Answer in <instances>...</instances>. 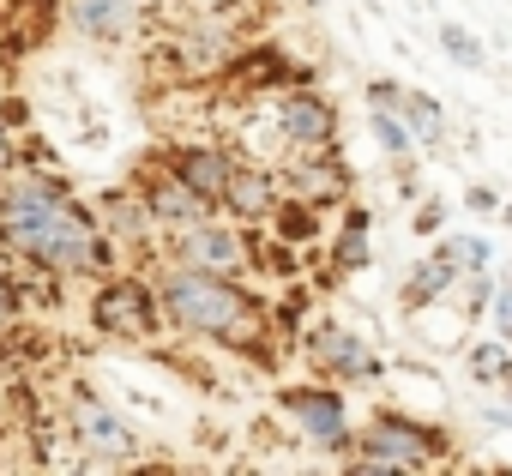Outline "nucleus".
Masks as SVG:
<instances>
[{
	"mask_svg": "<svg viewBox=\"0 0 512 476\" xmlns=\"http://www.w3.org/2000/svg\"><path fill=\"white\" fill-rule=\"evenodd\" d=\"M0 248L49 278H91L115 254L103 223L61 181L31 169H13L0 181Z\"/></svg>",
	"mask_w": 512,
	"mask_h": 476,
	"instance_id": "obj_1",
	"label": "nucleus"
},
{
	"mask_svg": "<svg viewBox=\"0 0 512 476\" xmlns=\"http://www.w3.org/2000/svg\"><path fill=\"white\" fill-rule=\"evenodd\" d=\"M157 302H163V320L193 332V338H211V344H260L266 338V314L235 278H217V272H193V266H169L157 278Z\"/></svg>",
	"mask_w": 512,
	"mask_h": 476,
	"instance_id": "obj_2",
	"label": "nucleus"
},
{
	"mask_svg": "<svg viewBox=\"0 0 512 476\" xmlns=\"http://www.w3.org/2000/svg\"><path fill=\"white\" fill-rule=\"evenodd\" d=\"M434 458H446V434H434L428 422H416L404 410H380L362 428L350 470L356 476H404V470H428Z\"/></svg>",
	"mask_w": 512,
	"mask_h": 476,
	"instance_id": "obj_3",
	"label": "nucleus"
},
{
	"mask_svg": "<svg viewBox=\"0 0 512 476\" xmlns=\"http://www.w3.org/2000/svg\"><path fill=\"white\" fill-rule=\"evenodd\" d=\"M91 320L115 344H151L163 332V302L145 278H103L91 296Z\"/></svg>",
	"mask_w": 512,
	"mask_h": 476,
	"instance_id": "obj_4",
	"label": "nucleus"
},
{
	"mask_svg": "<svg viewBox=\"0 0 512 476\" xmlns=\"http://www.w3.org/2000/svg\"><path fill=\"white\" fill-rule=\"evenodd\" d=\"M67 428H73V446L85 452V464H103V470L139 464V434L103 398H73L67 404Z\"/></svg>",
	"mask_w": 512,
	"mask_h": 476,
	"instance_id": "obj_5",
	"label": "nucleus"
},
{
	"mask_svg": "<svg viewBox=\"0 0 512 476\" xmlns=\"http://www.w3.org/2000/svg\"><path fill=\"white\" fill-rule=\"evenodd\" d=\"M175 266H193V272H217V278H241L253 266V248L235 223H217V217H199L187 229H175Z\"/></svg>",
	"mask_w": 512,
	"mask_h": 476,
	"instance_id": "obj_6",
	"label": "nucleus"
},
{
	"mask_svg": "<svg viewBox=\"0 0 512 476\" xmlns=\"http://www.w3.org/2000/svg\"><path fill=\"white\" fill-rule=\"evenodd\" d=\"M272 121H278V139L290 151H332V139H338V115L314 91H284Z\"/></svg>",
	"mask_w": 512,
	"mask_h": 476,
	"instance_id": "obj_7",
	"label": "nucleus"
},
{
	"mask_svg": "<svg viewBox=\"0 0 512 476\" xmlns=\"http://www.w3.org/2000/svg\"><path fill=\"white\" fill-rule=\"evenodd\" d=\"M284 410H290V422H296L314 446H326V452H350V404H344V392L302 386V392L284 398Z\"/></svg>",
	"mask_w": 512,
	"mask_h": 476,
	"instance_id": "obj_8",
	"label": "nucleus"
},
{
	"mask_svg": "<svg viewBox=\"0 0 512 476\" xmlns=\"http://www.w3.org/2000/svg\"><path fill=\"white\" fill-rule=\"evenodd\" d=\"M139 199H145V211H151V223H157V229H169V235L217 211V205H211L205 193H193V187H187V181H181V175H175L169 163H163L157 175H145V181H139Z\"/></svg>",
	"mask_w": 512,
	"mask_h": 476,
	"instance_id": "obj_9",
	"label": "nucleus"
},
{
	"mask_svg": "<svg viewBox=\"0 0 512 476\" xmlns=\"http://www.w3.org/2000/svg\"><path fill=\"white\" fill-rule=\"evenodd\" d=\"M308 362L326 380H380V356L344 326H314L308 332Z\"/></svg>",
	"mask_w": 512,
	"mask_h": 476,
	"instance_id": "obj_10",
	"label": "nucleus"
},
{
	"mask_svg": "<svg viewBox=\"0 0 512 476\" xmlns=\"http://www.w3.org/2000/svg\"><path fill=\"white\" fill-rule=\"evenodd\" d=\"M217 205H223L235 223H272V211L284 205V181H278L272 169H260V163H235Z\"/></svg>",
	"mask_w": 512,
	"mask_h": 476,
	"instance_id": "obj_11",
	"label": "nucleus"
},
{
	"mask_svg": "<svg viewBox=\"0 0 512 476\" xmlns=\"http://www.w3.org/2000/svg\"><path fill=\"white\" fill-rule=\"evenodd\" d=\"M145 19V0H67V25L91 43H127Z\"/></svg>",
	"mask_w": 512,
	"mask_h": 476,
	"instance_id": "obj_12",
	"label": "nucleus"
},
{
	"mask_svg": "<svg viewBox=\"0 0 512 476\" xmlns=\"http://www.w3.org/2000/svg\"><path fill=\"white\" fill-rule=\"evenodd\" d=\"M169 169H175L193 193H205V199L217 205V199H223V187H229L235 157H229V151H217V145H187V151H175V157H169Z\"/></svg>",
	"mask_w": 512,
	"mask_h": 476,
	"instance_id": "obj_13",
	"label": "nucleus"
},
{
	"mask_svg": "<svg viewBox=\"0 0 512 476\" xmlns=\"http://www.w3.org/2000/svg\"><path fill=\"white\" fill-rule=\"evenodd\" d=\"M452 284H458V260H452V248L440 242L428 260L410 266V278H404V302L422 308V302H434V296H452Z\"/></svg>",
	"mask_w": 512,
	"mask_h": 476,
	"instance_id": "obj_14",
	"label": "nucleus"
},
{
	"mask_svg": "<svg viewBox=\"0 0 512 476\" xmlns=\"http://www.w3.org/2000/svg\"><path fill=\"white\" fill-rule=\"evenodd\" d=\"M464 374H470L476 386H506V380H512V350H506V338L470 344V350H464Z\"/></svg>",
	"mask_w": 512,
	"mask_h": 476,
	"instance_id": "obj_15",
	"label": "nucleus"
},
{
	"mask_svg": "<svg viewBox=\"0 0 512 476\" xmlns=\"http://www.w3.org/2000/svg\"><path fill=\"white\" fill-rule=\"evenodd\" d=\"M398 115H404L410 139H422V145H440V139H446V109H440L434 97H422V91H404V97H398Z\"/></svg>",
	"mask_w": 512,
	"mask_h": 476,
	"instance_id": "obj_16",
	"label": "nucleus"
},
{
	"mask_svg": "<svg viewBox=\"0 0 512 476\" xmlns=\"http://www.w3.org/2000/svg\"><path fill=\"white\" fill-rule=\"evenodd\" d=\"M374 254H368V211L362 205H350V217H344V235L332 242V266L338 272H362Z\"/></svg>",
	"mask_w": 512,
	"mask_h": 476,
	"instance_id": "obj_17",
	"label": "nucleus"
},
{
	"mask_svg": "<svg viewBox=\"0 0 512 476\" xmlns=\"http://www.w3.org/2000/svg\"><path fill=\"white\" fill-rule=\"evenodd\" d=\"M284 187H290L302 205H320L326 193H344V175H338V169H326V157H314V163H296Z\"/></svg>",
	"mask_w": 512,
	"mask_h": 476,
	"instance_id": "obj_18",
	"label": "nucleus"
},
{
	"mask_svg": "<svg viewBox=\"0 0 512 476\" xmlns=\"http://www.w3.org/2000/svg\"><path fill=\"white\" fill-rule=\"evenodd\" d=\"M368 133H374V145H380L392 163H410L416 139H410V127H404V115H398V109H374V115H368Z\"/></svg>",
	"mask_w": 512,
	"mask_h": 476,
	"instance_id": "obj_19",
	"label": "nucleus"
},
{
	"mask_svg": "<svg viewBox=\"0 0 512 476\" xmlns=\"http://www.w3.org/2000/svg\"><path fill=\"white\" fill-rule=\"evenodd\" d=\"M452 260H458V272H494V248L482 242V235H452Z\"/></svg>",
	"mask_w": 512,
	"mask_h": 476,
	"instance_id": "obj_20",
	"label": "nucleus"
},
{
	"mask_svg": "<svg viewBox=\"0 0 512 476\" xmlns=\"http://www.w3.org/2000/svg\"><path fill=\"white\" fill-rule=\"evenodd\" d=\"M482 308H488L494 332L512 344V272H506V278H494V290H488V302H482Z\"/></svg>",
	"mask_w": 512,
	"mask_h": 476,
	"instance_id": "obj_21",
	"label": "nucleus"
},
{
	"mask_svg": "<svg viewBox=\"0 0 512 476\" xmlns=\"http://www.w3.org/2000/svg\"><path fill=\"white\" fill-rule=\"evenodd\" d=\"M440 49H446L452 61H464V67H482V61H488L482 43H476L470 31H458V25H440Z\"/></svg>",
	"mask_w": 512,
	"mask_h": 476,
	"instance_id": "obj_22",
	"label": "nucleus"
},
{
	"mask_svg": "<svg viewBox=\"0 0 512 476\" xmlns=\"http://www.w3.org/2000/svg\"><path fill=\"white\" fill-rule=\"evenodd\" d=\"M19 308H25V290L13 272H0V332H13L19 326Z\"/></svg>",
	"mask_w": 512,
	"mask_h": 476,
	"instance_id": "obj_23",
	"label": "nucleus"
},
{
	"mask_svg": "<svg viewBox=\"0 0 512 476\" xmlns=\"http://www.w3.org/2000/svg\"><path fill=\"white\" fill-rule=\"evenodd\" d=\"M19 169V139H13V127H7V115H0V181H7Z\"/></svg>",
	"mask_w": 512,
	"mask_h": 476,
	"instance_id": "obj_24",
	"label": "nucleus"
},
{
	"mask_svg": "<svg viewBox=\"0 0 512 476\" xmlns=\"http://www.w3.org/2000/svg\"><path fill=\"white\" fill-rule=\"evenodd\" d=\"M398 97H404V91H398V85H386V79H374V85H368V103H374V109H398Z\"/></svg>",
	"mask_w": 512,
	"mask_h": 476,
	"instance_id": "obj_25",
	"label": "nucleus"
},
{
	"mask_svg": "<svg viewBox=\"0 0 512 476\" xmlns=\"http://www.w3.org/2000/svg\"><path fill=\"white\" fill-rule=\"evenodd\" d=\"M482 422H494V428H512V398H488V404H482Z\"/></svg>",
	"mask_w": 512,
	"mask_h": 476,
	"instance_id": "obj_26",
	"label": "nucleus"
},
{
	"mask_svg": "<svg viewBox=\"0 0 512 476\" xmlns=\"http://www.w3.org/2000/svg\"><path fill=\"white\" fill-rule=\"evenodd\" d=\"M464 205H470V211H500V199H494L488 187H470V193H464Z\"/></svg>",
	"mask_w": 512,
	"mask_h": 476,
	"instance_id": "obj_27",
	"label": "nucleus"
},
{
	"mask_svg": "<svg viewBox=\"0 0 512 476\" xmlns=\"http://www.w3.org/2000/svg\"><path fill=\"white\" fill-rule=\"evenodd\" d=\"M416 229L434 235V229H440V205H422V211H416Z\"/></svg>",
	"mask_w": 512,
	"mask_h": 476,
	"instance_id": "obj_28",
	"label": "nucleus"
},
{
	"mask_svg": "<svg viewBox=\"0 0 512 476\" xmlns=\"http://www.w3.org/2000/svg\"><path fill=\"white\" fill-rule=\"evenodd\" d=\"M0 115H7V79H0Z\"/></svg>",
	"mask_w": 512,
	"mask_h": 476,
	"instance_id": "obj_29",
	"label": "nucleus"
},
{
	"mask_svg": "<svg viewBox=\"0 0 512 476\" xmlns=\"http://www.w3.org/2000/svg\"><path fill=\"white\" fill-rule=\"evenodd\" d=\"M500 217H506V229H512V205H506V211H500Z\"/></svg>",
	"mask_w": 512,
	"mask_h": 476,
	"instance_id": "obj_30",
	"label": "nucleus"
},
{
	"mask_svg": "<svg viewBox=\"0 0 512 476\" xmlns=\"http://www.w3.org/2000/svg\"><path fill=\"white\" fill-rule=\"evenodd\" d=\"M506 398H512V380H506Z\"/></svg>",
	"mask_w": 512,
	"mask_h": 476,
	"instance_id": "obj_31",
	"label": "nucleus"
}]
</instances>
